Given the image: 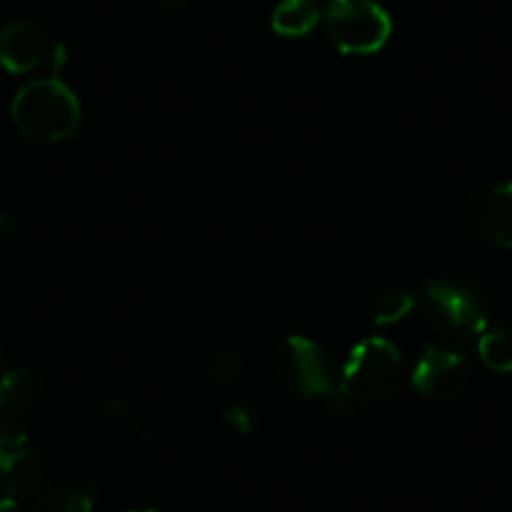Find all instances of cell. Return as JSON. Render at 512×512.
I'll return each instance as SVG.
<instances>
[{
    "instance_id": "obj_1",
    "label": "cell",
    "mask_w": 512,
    "mask_h": 512,
    "mask_svg": "<svg viewBox=\"0 0 512 512\" xmlns=\"http://www.w3.org/2000/svg\"><path fill=\"white\" fill-rule=\"evenodd\" d=\"M11 113L18 131L41 144L71 139L81 123V103L58 78L26 83L13 98Z\"/></svg>"
},
{
    "instance_id": "obj_2",
    "label": "cell",
    "mask_w": 512,
    "mask_h": 512,
    "mask_svg": "<svg viewBox=\"0 0 512 512\" xmlns=\"http://www.w3.org/2000/svg\"><path fill=\"white\" fill-rule=\"evenodd\" d=\"M402 384V357L387 339H364L342 369L339 395L357 405L390 400Z\"/></svg>"
},
{
    "instance_id": "obj_3",
    "label": "cell",
    "mask_w": 512,
    "mask_h": 512,
    "mask_svg": "<svg viewBox=\"0 0 512 512\" xmlns=\"http://www.w3.org/2000/svg\"><path fill=\"white\" fill-rule=\"evenodd\" d=\"M327 33L342 53L367 56L390 41L392 21L374 0H334L327 11Z\"/></svg>"
},
{
    "instance_id": "obj_4",
    "label": "cell",
    "mask_w": 512,
    "mask_h": 512,
    "mask_svg": "<svg viewBox=\"0 0 512 512\" xmlns=\"http://www.w3.org/2000/svg\"><path fill=\"white\" fill-rule=\"evenodd\" d=\"M279 382L299 397H332L339 390L324 349L307 337H287L277 354Z\"/></svg>"
},
{
    "instance_id": "obj_5",
    "label": "cell",
    "mask_w": 512,
    "mask_h": 512,
    "mask_svg": "<svg viewBox=\"0 0 512 512\" xmlns=\"http://www.w3.org/2000/svg\"><path fill=\"white\" fill-rule=\"evenodd\" d=\"M470 379V364L465 354L445 347H427L412 372V384L427 400L447 402L462 395Z\"/></svg>"
},
{
    "instance_id": "obj_6",
    "label": "cell",
    "mask_w": 512,
    "mask_h": 512,
    "mask_svg": "<svg viewBox=\"0 0 512 512\" xmlns=\"http://www.w3.org/2000/svg\"><path fill=\"white\" fill-rule=\"evenodd\" d=\"M61 58V48L36 23L16 21L0 33V66L8 73H31L43 66H58Z\"/></svg>"
},
{
    "instance_id": "obj_7",
    "label": "cell",
    "mask_w": 512,
    "mask_h": 512,
    "mask_svg": "<svg viewBox=\"0 0 512 512\" xmlns=\"http://www.w3.org/2000/svg\"><path fill=\"white\" fill-rule=\"evenodd\" d=\"M465 224L477 239L512 249V181L472 194L465 204Z\"/></svg>"
},
{
    "instance_id": "obj_8",
    "label": "cell",
    "mask_w": 512,
    "mask_h": 512,
    "mask_svg": "<svg viewBox=\"0 0 512 512\" xmlns=\"http://www.w3.org/2000/svg\"><path fill=\"white\" fill-rule=\"evenodd\" d=\"M427 302L442 324L462 334H482L487 327V312L480 294L460 282H432L427 287Z\"/></svg>"
},
{
    "instance_id": "obj_9",
    "label": "cell",
    "mask_w": 512,
    "mask_h": 512,
    "mask_svg": "<svg viewBox=\"0 0 512 512\" xmlns=\"http://www.w3.org/2000/svg\"><path fill=\"white\" fill-rule=\"evenodd\" d=\"M43 382L33 369L21 367L0 374V410L3 412H26L41 400Z\"/></svg>"
},
{
    "instance_id": "obj_10",
    "label": "cell",
    "mask_w": 512,
    "mask_h": 512,
    "mask_svg": "<svg viewBox=\"0 0 512 512\" xmlns=\"http://www.w3.org/2000/svg\"><path fill=\"white\" fill-rule=\"evenodd\" d=\"M322 18L317 0H282L272 13V28L279 36H307Z\"/></svg>"
},
{
    "instance_id": "obj_11",
    "label": "cell",
    "mask_w": 512,
    "mask_h": 512,
    "mask_svg": "<svg viewBox=\"0 0 512 512\" xmlns=\"http://www.w3.org/2000/svg\"><path fill=\"white\" fill-rule=\"evenodd\" d=\"M480 359L492 372H512V332L507 329H492L480 334Z\"/></svg>"
},
{
    "instance_id": "obj_12",
    "label": "cell",
    "mask_w": 512,
    "mask_h": 512,
    "mask_svg": "<svg viewBox=\"0 0 512 512\" xmlns=\"http://www.w3.org/2000/svg\"><path fill=\"white\" fill-rule=\"evenodd\" d=\"M415 307V297L405 289H392V292H384L377 299V307H374V322L377 324H395L400 319H405L407 314Z\"/></svg>"
},
{
    "instance_id": "obj_13",
    "label": "cell",
    "mask_w": 512,
    "mask_h": 512,
    "mask_svg": "<svg viewBox=\"0 0 512 512\" xmlns=\"http://www.w3.org/2000/svg\"><path fill=\"white\" fill-rule=\"evenodd\" d=\"M28 512H93V497L88 492H51Z\"/></svg>"
},
{
    "instance_id": "obj_14",
    "label": "cell",
    "mask_w": 512,
    "mask_h": 512,
    "mask_svg": "<svg viewBox=\"0 0 512 512\" xmlns=\"http://www.w3.org/2000/svg\"><path fill=\"white\" fill-rule=\"evenodd\" d=\"M239 354L226 352L221 357H216L214 362V374L219 382H231L234 377H239Z\"/></svg>"
},
{
    "instance_id": "obj_15",
    "label": "cell",
    "mask_w": 512,
    "mask_h": 512,
    "mask_svg": "<svg viewBox=\"0 0 512 512\" xmlns=\"http://www.w3.org/2000/svg\"><path fill=\"white\" fill-rule=\"evenodd\" d=\"M224 417L236 432H249L251 427H254V417H251V412H246V407H241V405L231 407Z\"/></svg>"
},
{
    "instance_id": "obj_16",
    "label": "cell",
    "mask_w": 512,
    "mask_h": 512,
    "mask_svg": "<svg viewBox=\"0 0 512 512\" xmlns=\"http://www.w3.org/2000/svg\"><path fill=\"white\" fill-rule=\"evenodd\" d=\"M0 512H18L13 497H0Z\"/></svg>"
},
{
    "instance_id": "obj_17",
    "label": "cell",
    "mask_w": 512,
    "mask_h": 512,
    "mask_svg": "<svg viewBox=\"0 0 512 512\" xmlns=\"http://www.w3.org/2000/svg\"><path fill=\"white\" fill-rule=\"evenodd\" d=\"M11 231H13L11 221H8L6 216H0V239H6V236L11 234Z\"/></svg>"
},
{
    "instance_id": "obj_18",
    "label": "cell",
    "mask_w": 512,
    "mask_h": 512,
    "mask_svg": "<svg viewBox=\"0 0 512 512\" xmlns=\"http://www.w3.org/2000/svg\"><path fill=\"white\" fill-rule=\"evenodd\" d=\"M131 512H176V510H166V507H149V510H131Z\"/></svg>"
}]
</instances>
